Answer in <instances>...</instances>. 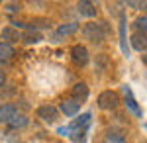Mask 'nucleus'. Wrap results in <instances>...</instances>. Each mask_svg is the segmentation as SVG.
<instances>
[{
  "instance_id": "obj_1",
  "label": "nucleus",
  "mask_w": 147,
  "mask_h": 143,
  "mask_svg": "<svg viewBox=\"0 0 147 143\" xmlns=\"http://www.w3.org/2000/svg\"><path fill=\"white\" fill-rule=\"evenodd\" d=\"M108 32V28H106V24H96V22H90L86 24L84 28H82V35H84V39H88L92 43H102L104 41V35Z\"/></svg>"
},
{
  "instance_id": "obj_2",
  "label": "nucleus",
  "mask_w": 147,
  "mask_h": 143,
  "mask_svg": "<svg viewBox=\"0 0 147 143\" xmlns=\"http://www.w3.org/2000/svg\"><path fill=\"white\" fill-rule=\"evenodd\" d=\"M96 104H98V108H102V110H114L120 104V96L114 90H104V92H100Z\"/></svg>"
},
{
  "instance_id": "obj_3",
  "label": "nucleus",
  "mask_w": 147,
  "mask_h": 143,
  "mask_svg": "<svg viewBox=\"0 0 147 143\" xmlns=\"http://www.w3.org/2000/svg\"><path fill=\"white\" fill-rule=\"evenodd\" d=\"M71 59L77 67H86L88 65V49L84 45H73L71 47Z\"/></svg>"
},
{
  "instance_id": "obj_4",
  "label": "nucleus",
  "mask_w": 147,
  "mask_h": 143,
  "mask_svg": "<svg viewBox=\"0 0 147 143\" xmlns=\"http://www.w3.org/2000/svg\"><path fill=\"white\" fill-rule=\"evenodd\" d=\"M124 94H125V108L131 112L134 116H137V118H143V112H141V108H139V104H137V100L134 98V92H131V86L129 84H124Z\"/></svg>"
},
{
  "instance_id": "obj_5",
  "label": "nucleus",
  "mask_w": 147,
  "mask_h": 143,
  "mask_svg": "<svg viewBox=\"0 0 147 143\" xmlns=\"http://www.w3.org/2000/svg\"><path fill=\"white\" fill-rule=\"evenodd\" d=\"M35 114H37V118H41L45 123H55V121L59 120V110H57L55 106H51V104L39 106Z\"/></svg>"
},
{
  "instance_id": "obj_6",
  "label": "nucleus",
  "mask_w": 147,
  "mask_h": 143,
  "mask_svg": "<svg viewBox=\"0 0 147 143\" xmlns=\"http://www.w3.org/2000/svg\"><path fill=\"white\" fill-rule=\"evenodd\" d=\"M88 94H90V92H88V86H86L84 82H77L75 86L71 88V96H73L75 102H79V104H82L84 100L88 98Z\"/></svg>"
},
{
  "instance_id": "obj_7",
  "label": "nucleus",
  "mask_w": 147,
  "mask_h": 143,
  "mask_svg": "<svg viewBox=\"0 0 147 143\" xmlns=\"http://www.w3.org/2000/svg\"><path fill=\"white\" fill-rule=\"evenodd\" d=\"M125 26H127L125 14L122 12L120 14V49H122V53L125 57H129V47H127V37H125Z\"/></svg>"
},
{
  "instance_id": "obj_8",
  "label": "nucleus",
  "mask_w": 147,
  "mask_h": 143,
  "mask_svg": "<svg viewBox=\"0 0 147 143\" xmlns=\"http://www.w3.org/2000/svg\"><path fill=\"white\" fill-rule=\"evenodd\" d=\"M59 108H61V112H63L67 118H73V116H77V114L80 112V104L75 102L73 98H69V100H63Z\"/></svg>"
},
{
  "instance_id": "obj_9",
  "label": "nucleus",
  "mask_w": 147,
  "mask_h": 143,
  "mask_svg": "<svg viewBox=\"0 0 147 143\" xmlns=\"http://www.w3.org/2000/svg\"><path fill=\"white\" fill-rule=\"evenodd\" d=\"M77 10H79L80 16H84V18H94L96 14H98V8H96V4H92L88 0H82L77 4Z\"/></svg>"
},
{
  "instance_id": "obj_10",
  "label": "nucleus",
  "mask_w": 147,
  "mask_h": 143,
  "mask_svg": "<svg viewBox=\"0 0 147 143\" xmlns=\"http://www.w3.org/2000/svg\"><path fill=\"white\" fill-rule=\"evenodd\" d=\"M20 39H22L24 43H28V45H34V43H39V41L43 39V35L37 32V30H34L32 26H28V28H26V33H24Z\"/></svg>"
},
{
  "instance_id": "obj_11",
  "label": "nucleus",
  "mask_w": 147,
  "mask_h": 143,
  "mask_svg": "<svg viewBox=\"0 0 147 143\" xmlns=\"http://www.w3.org/2000/svg\"><path fill=\"white\" fill-rule=\"evenodd\" d=\"M129 43L131 47L136 49V51H147V35L145 33H131V37H129Z\"/></svg>"
},
{
  "instance_id": "obj_12",
  "label": "nucleus",
  "mask_w": 147,
  "mask_h": 143,
  "mask_svg": "<svg viewBox=\"0 0 147 143\" xmlns=\"http://www.w3.org/2000/svg\"><path fill=\"white\" fill-rule=\"evenodd\" d=\"M79 30V24L77 22H71V24H65V26H59L57 28V33L53 35V41H59V37H65V35H71Z\"/></svg>"
},
{
  "instance_id": "obj_13",
  "label": "nucleus",
  "mask_w": 147,
  "mask_h": 143,
  "mask_svg": "<svg viewBox=\"0 0 147 143\" xmlns=\"http://www.w3.org/2000/svg\"><path fill=\"white\" fill-rule=\"evenodd\" d=\"M14 116H16V106H12V104L0 106V123H8Z\"/></svg>"
},
{
  "instance_id": "obj_14",
  "label": "nucleus",
  "mask_w": 147,
  "mask_h": 143,
  "mask_svg": "<svg viewBox=\"0 0 147 143\" xmlns=\"http://www.w3.org/2000/svg\"><path fill=\"white\" fill-rule=\"evenodd\" d=\"M14 55H16L14 47H12L10 43H6V41H2V43H0V63H2V65L8 63Z\"/></svg>"
},
{
  "instance_id": "obj_15",
  "label": "nucleus",
  "mask_w": 147,
  "mask_h": 143,
  "mask_svg": "<svg viewBox=\"0 0 147 143\" xmlns=\"http://www.w3.org/2000/svg\"><path fill=\"white\" fill-rule=\"evenodd\" d=\"M28 121H30V118H28L26 114H18V112H16V116L8 121V125H10L12 130H22V127L28 125Z\"/></svg>"
},
{
  "instance_id": "obj_16",
  "label": "nucleus",
  "mask_w": 147,
  "mask_h": 143,
  "mask_svg": "<svg viewBox=\"0 0 147 143\" xmlns=\"http://www.w3.org/2000/svg\"><path fill=\"white\" fill-rule=\"evenodd\" d=\"M2 39H6V43L12 45L20 39V33H18V30H14L12 26H6V28H2Z\"/></svg>"
},
{
  "instance_id": "obj_17",
  "label": "nucleus",
  "mask_w": 147,
  "mask_h": 143,
  "mask_svg": "<svg viewBox=\"0 0 147 143\" xmlns=\"http://www.w3.org/2000/svg\"><path fill=\"white\" fill-rule=\"evenodd\" d=\"M102 143H125V137L120 135V133H114V132H108L104 135Z\"/></svg>"
},
{
  "instance_id": "obj_18",
  "label": "nucleus",
  "mask_w": 147,
  "mask_h": 143,
  "mask_svg": "<svg viewBox=\"0 0 147 143\" xmlns=\"http://www.w3.org/2000/svg\"><path fill=\"white\" fill-rule=\"evenodd\" d=\"M134 28H136L139 33H145L147 35V16H139L136 22H134Z\"/></svg>"
},
{
  "instance_id": "obj_19",
  "label": "nucleus",
  "mask_w": 147,
  "mask_h": 143,
  "mask_svg": "<svg viewBox=\"0 0 147 143\" xmlns=\"http://www.w3.org/2000/svg\"><path fill=\"white\" fill-rule=\"evenodd\" d=\"M86 132L88 130H75V132H71L73 141L75 143H86Z\"/></svg>"
},
{
  "instance_id": "obj_20",
  "label": "nucleus",
  "mask_w": 147,
  "mask_h": 143,
  "mask_svg": "<svg viewBox=\"0 0 147 143\" xmlns=\"http://www.w3.org/2000/svg\"><path fill=\"white\" fill-rule=\"evenodd\" d=\"M34 26H32V28H49V26H51V22H49V20H34Z\"/></svg>"
},
{
  "instance_id": "obj_21",
  "label": "nucleus",
  "mask_w": 147,
  "mask_h": 143,
  "mask_svg": "<svg viewBox=\"0 0 147 143\" xmlns=\"http://www.w3.org/2000/svg\"><path fill=\"white\" fill-rule=\"evenodd\" d=\"M127 6H131V8H136V10H145V8H147V2H134V0H129V2H127Z\"/></svg>"
},
{
  "instance_id": "obj_22",
  "label": "nucleus",
  "mask_w": 147,
  "mask_h": 143,
  "mask_svg": "<svg viewBox=\"0 0 147 143\" xmlns=\"http://www.w3.org/2000/svg\"><path fill=\"white\" fill-rule=\"evenodd\" d=\"M57 135H61V137H67V135H71V132H69V125L57 127Z\"/></svg>"
},
{
  "instance_id": "obj_23",
  "label": "nucleus",
  "mask_w": 147,
  "mask_h": 143,
  "mask_svg": "<svg viewBox=\"0 0 147 143\" xmlns=\"http://www.w3.org/2000/svg\"><path fill=\"white\" fill-rule=\"evenodd\" d=\"M20 8H22V6H20V4H14V2H12V4H6V12H10V14L18 12Z\"/></svg>"
},
{
  "instance_id": "obj_24",
  "label": "nucleus",
  "mask_w": 147,
  "mask_h": 143,
  "mask_svg": "<svg viewBox=\"0 0 147 143\" xmlns=\"http://www.w3.org/2000/svg\"><path fill=\"white\" fill-rule=\"evenodd\" d=\"M4 80H6V75H4V71H0V86L4 84Z\"/></svg>"
},
{
  "instance_id": "obj_25",
  "label": "nucleus",
  "mask_w": 147,
  "mask_h": 143,
  "mask_svg": "<svg viewBox=\"0 0 147 143\" xmlns=\"http://www.w3.org/2000/svg\"><path fill=\"white\" fill-rule=\"evenodd\" d=\"M143 63H145V65H147V53H145V55H143Z\"/></svg>"
},
{
  "instance_id": "obj_26",
  "label": "nucleus",
  "mask_w": 147,
  "mask_h": 143,
  "mask_svg": "<svg viewBox=\"0 0 147 143\" xmlns=\"http://www.w3.org/2000/svg\"><path fill=\"white\" fill-rule=\"evenodd\" d=\"M145 130H147V121H145Z\"/></svg>"
},
{
  "instance_id": "obj_27",
  "label": "nucleus",
  "mask_w": 147,
  "mask_h": 143,
  "mask_svg": "<svg viewBox=\"0 0 147 143\" xmlns=\"http://www.w3.org/2000/svg\"><path fill=\"white\" fill-rule=\"evenodd\" d=\"M55 143H63V141H55Z\"/></svg>"
}]
</instances>
